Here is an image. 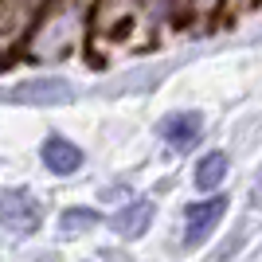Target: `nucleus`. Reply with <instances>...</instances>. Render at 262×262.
<instances>
[{
  "instance_id": "8",
  "label": "nucleus",
  "mask_w": 262,
  "mask_h": 262,
  "mask_svg": "<svg viewBox=\"0 0 262 262\" xmlns=\"http://www.w3.org/2000/svg\"><path fill=\"white\" fill-rule=\"evenodd\" d=\"M98 223V211H90V208H71V211H63V219H59V227L71 235V231H86V227H94Z\"/></svg>"
},
{
  "instance_id": "3",
  "label": "nucleus",
  "mask_w": 262,
  "mask_h": 262,
  "mask_svg": "<svg viewBox=\"0 0 262 262\" xmlns=\"http://www.w3.org/2000/svg\"><path fill=\"white\" fill-rule=\"evenodd\" d=\"M223 211H227V196H211V200H204V204H192V208H188V223H184V247H200V243L215 231Z\"/></svg>"
},
{
  "instance_id": "5",
  "label": "nucleus",
  "mask_w": 262,
  "mask_h": 262,
  "mask_svg": "<svg viewBox=\"0 0 262 262\" xmlns=\"http://www.w3.org/2000/svg\"><path fill=\"white\" fill-rule=\"evenodd\" d=\"M39 157H43V164L55 176H71V172L82 168V149H78L75 141H67V137H47Z\"/></svg>"
},
{
  "instance_id": "4",
  "label": "nucleus",
  "mask_w": 262,
  "mask_h": 262,
  "mask_svg": "<svg viewBox=\"0 0 262 262\" xmlns=\"http://www.w3.org/2000/svg\"><path fill=\"white\" fill-rule=\"evenodd\" d=\"M161 137L172 145L176 153H188V149L204 137V118H200V114H168V118L161 121Z\"/></svg>"
},
{
  "instance_id": "1",
  "label": "nucleus",
  "mask_w": 262,
  "mask_h": 262,
  "mask_svg": "<svg viewBox=\"0 0 262 262\" xmlns=\"http://www.w3.org/2000/svg\"><path fill=\"white\" fill-rule=\"evenodd\" d=\"M0 223L20 235H32L39 223H43V211H39V200L28 192V188H4L0 192Z\"/></svg>"
},
{
  "instance_id": "6",
  "label": "nucleus",
  "mask_w": 262,
  "mask_h": 262,
  "mask_svg": "<svg viewBox=\"0 0 262 262\" xmlns=\"http://www.w3.org/2000/svg\"><path fill=\"white\" fill-rule=\"evenodd\" d=\"M149 223H153V204L149 200H133V204H125L118 215L110 219V227L118 235H125V239H141Z\"/></svg>"
},
{
  "instance_id": "2",
  "label": "nucleus",
  "mask_w": 262,
  "mask_h": 262,
  "mask_svg": "<svg viewBox=\"0 0 262 262\" xmlns=\"http://www.w3.org/2000/svg\"><path fill=\"white\" fill-rule=\"evenodd\" d=\"M4 102H16V106H71L75 102V90L67 86L63 78H32V82H20L0 94Z\"/></svg>"
},
{
  "instance_id": "7",
  "label": "nucleus",
  "mask_w": 262,
  "mask_h": 262,
  "mask_svg": "<svg viewBox=\"0 0 262 262\" xmlns=\"http://www.w3.org/2000/svg\"><path fill=\"white\" fill-rule=\"evenodd\" d=\"M223 176H227V157H223V153H208L204 161L196 164V184L204 188V192L219 188V184H223Z\"/></svg>"
}]
</instances>
